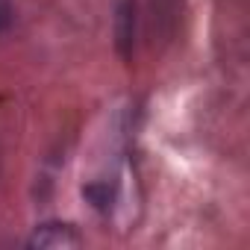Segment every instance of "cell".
Wrapping results in <instances>:
<instances>
[{"instance_id": "obj_3", "label": "cell", "mask_w": 250, "mask_h": 250, "mask_svg": "<svg viewBox=\"0 0 250 250\" xmlns=\"http://www.w3.org/2000/svg\"><path fill=\"white\" fill-rule=\"evenodd\" d=\"M9 18H12V9H9V3H6V0H0V33L6 30Z\"/></svg>"}, {"instance_id": "obj_2", "label": "cell", "mask_w": 250, "mask_h": 250, "mask_svg": "<svg viewBox=\"0 0 250 250\" xmlns=\"http://www.w3.org/2000/svg\"><path fill=\"white\" fill-rule=\"evenodd\" d=\"M118 44H121V50H124V53H130V44H133V0H124V3H121Z\"/></svg>"}, {"instance_id": "obj_1", "label": "cell", "mask_w": 250, "mask_h": 250, "mask_svg": "<svg viewBox=\"0 0 250 250\" xmlns=\"http://www.w3.org/2000/svg\"><path fill=\"white\" fill-rule=\"evenodd\" d=\"M77 244H80V235L65 224H47L30 238V247H42V250L44 247H77Z\"/></svg>"}]
</instances>
